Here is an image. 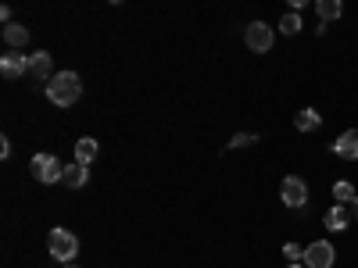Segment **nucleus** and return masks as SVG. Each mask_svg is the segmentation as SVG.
Returning a JSON list of instances; mask_svg holds the SVG:
<instances>
[{
	"label": "nucleus",
	"instance_id": "f257e3e1",
	"mask_svg": "<svg viewBox=\"0 0 358 268\" xmlns=\"http://www.w3.org/2000/svg\"><path fill=\"white\" fill-rule=\"evenodd\" d=\"M79 97H83V79H79V72H57V75L50 79V86H47V100H50L54 107H72Z\"/></svg>",
	"mask_w": 358,
	"mask_h": 268
},
{
	"label": "nucleus",
	"instance_id": "f03ea898",
	"mask_svg": "<svg viewBox=\"0 0 358 268\" xmlns=\"http://www.w3.org/2000/svg\"><path fill=\"white\" fill-rule=\"evenodd\" d=\"M47 251H50V258L54 261H62V265H72V258H79V236L72 232V229H50V236H47Z\"/></svg>",
	"mask_w": 358,
	"mask_h": 268
},
{
	"label": "nucleus",
	"instance_id": "7ed1b4c3",
	"mask_svg": "<svg viewBox=\"0 0 358 268\" xmlns=\"http://www.w3.org/2000/svg\"><path fill=\"white\" fill-rule=\"evenodd\" d=\"M280 200L290 207V211H305V207L312 204V193H308V183L301 175H287L280 183Z\"/></svg>",
	"mask_w": 358,
	"mask_h": 268
},
{
	"label": "nucleus",
	"instance_id": "20e7f679",
	"mask_svg": "<svg viewBox=\"0 0 358 268\" xmlns=\"http://www.w3.org/2000/svg\"><path fill=\"white\" fill-rule=\"evenodd\" d=\"M29 168H33V175H36V183H43V186H50V183H62V175H65V165L57 161V154H36L33 161H29Z\"/></svg>",
	"mask_w": 358,
	"mask_h": 268
},
{
	"label": "nucleus",
	"instance_id": "39448f33",
	"mask_svg": "<svg viewBox=\"0 0 358 268\" xmlns=\"http://www.w3.org/2000/svg\"><path fill=\"white\" fill-rule=\"evenodd\" d=\"M273 40H276V33H273V25H268V22H251L244 29V43L255 54H268V50H273Z\"/></svg>",
	"mask_w": 358,
	"mask_h": 268
},
{
	"label": "nucleus",
	"instance_id": "423d86ee",
	"mask_svg": "<svg viewBox=\"0 0 358 268\" xmlns=\"http://www.w3.org/2000/svg\"><path fill=\"white\" fill-rule=\"evenodd\" d=\"M337 261V251L330 240H315L305 247V268H334Z\"/></svg>",
	"mask_w": 358,
	"mask_h": 268
},
{
	"label": "nucleus",
	"instance_id": "0eeeda50",
	"mask_svg": "<svg viewBox=\"0 0 358 268\" xmlns=\"http://www.w3.org/2000/svg\"><path fill=\"white\" fill-rule=\"evenodd\" d=\"M0 75L4 79H22L29 75V57L22 50H8L4 57H0Z\"/></svg>",
	"mask_w": 358,
	"mask_h": 268
},
{
	"label": "nucleus",
	"instance_id": "6e6552de",
	"mask_svg": "<svg viewBox=\"0 0 358 268\" xmlns=\"http://www.w3.org/2000/svg\"><path fill=\"white\" fill-rule=\"evenodd\" d=\"M29 75L40 79V82H50L57 72H54V57L50 50H36V54H29Z\"/></svg>",
	"mask_w": 358,
	"mask_h": 268
},
{
	"label": "nucleus",
	"instance_id": "1a4fd4ad",
	"mask_svg": "<svg viewBox=\"0 0 358 268\" xmlns=\"http://www.w3.org/2000/svg\"><path fill=\"white\" fill-rule=\"evenodd\" d=\"M330 151L344 161H358V129H344L334 143H330Z\"/></svg>",
	"mask_w": 358,
	"mask_h": 268
},
{
	"label": "nucleus",
	"instance_id": "9d476101",
	"mask_svg": "<svg viewBox=\"0 0 358 268\" xmlns=\"http://www.w3.org/2000/svg\"><path fill=\"white\" fill-rule=\"evenodd\" d=\"M351 225V207H344V204H334L330 211L322 215V229L326 232H344Z\"/></svg>",
	"mask_w": 358,
	"mask_h": 268
},
{
	"label": "nucleus",
	"instance_id": "9b49d317",
	"mask_svg": "<svg viewBox=\"0 0 358 268\" xmlns=\"http://www.w3.org/2000/svg\"><path fill=\"white\" fill-rule=\"evenodd\" d=\"M86 183H90V168H86V165H79V161L65 165V175H62V186H69V190H83Z\"/></svg>",
	"mask_w": 358,
	"mask_h": 268
},
{
	"label": "nucleus",
	"instance_id": "f8f14e48",
	"mask_svg": "<svg viewBox=\"0 0 358 268\" xmlns=\"http://www.w3.org/2000/svg\"><path fill=\"white\" fill-rule=\"evenodd\" d=\"M97 154H101V143H97L94 136H79V143H76V161L90 168V165L97 161Z\"/></svg>",
	"mask_w": 358,
	"mask_h": 268
},
{
	"label": "nucleus",
	"instance_id": "ddd939ff",
	"mask_svg": "<svg viewBox=\"0 0 358 268\" xmlns=\"http://www.w3.org/2000/svg\"><path fill=\"white\" fill-rule=\"evenodd\" d=\"M319 126H322V114L315 107H301V111L294 114V129L297 133H315Z\"/></svg>",
	"mask_w": 358,
	"mask_h": 268
},
{
	"label": "nucleus",
	"instance_id": "4468645a",
	"mask_svg": "<svg viewBox=\"0 0 358 268\" xmlns=\"http://www.w3.org/2000/svg\"><path fill=\"white\" fill-rule=\"evenodd\" d=\"M315 15H319L322 25H330V22H337L344 15V4L341 0H315Z\"/></svg>",
	"mask_w": 358,
	"mask_h": 268
},
{
	"label": "nucleus",
	"instance_id": "2eb2a0df",
	"mask_svg": "<svg viewBox=\"0 0 358 268\" xmlns=\"http://www.w3.org/2000/svg\"><path fill=\"white\" fill-rule=\"evenodd\" d=\"M4 43H8L11 50H22V47L29 43V29H25L22 22H11V25H4Z\"/></svg>",
	"mask_w": 358,
	"mask_h": 268
},
{
	"label": "nucleus",
	"instance_id": "dca6fc26",
	"mask_svg": "<svg viewBox=\"0 0 358 268\" xmlns=\"http://www.w3.org/2000/svg\"><path fill=\"white\" fill-rule=\"evenodd\" d=\"M334 200L344 204V207H351V204L358 200V190L348 183V179H337V183H334Z\"/></svg>",
	"mask_w": 358,
	"mask_h": 268
},
{
	"label": "nucleus",
	"instance_id": "f3484780",
	"mask_svg": "<svg viewBox=\"0 0 358 268\" xmlns=\"http://www.w3.org/2000/svg\"><path fill=\"white\" fill-rule=\"evenodd\" d=\"M301 29H305V25H301V15H297V11H287V15L280 18V33H283V36H297Z\"/></svg>",
	"mask_w": 358,
	"mask_h": 268
},
{
	"label": "nucleus",
	"instance_id": "a211bd4d",
	"mask_svg": "<svg viewBox=\"0 0 358 268\" xmlns=\"http://www.w3.org/2000/svg\"><path fill=\"white\" fill-rule=\"evenodd\" d=\"M258 143V133H236L226 147H229V151H244V147H255Z\"/></svg>",
	"mask_w": 358,
	"mask_h": 268
},
{
	"label": "nucleus",
	"instance_id": "6ab92c4d",
	"mask_svg": "<svg viewBox=\"0 0 358 268\" xmlns=\"http://www.w3.org/2000/svg\"><path fill=\"white\" fill-rule=\"evenodd\" d=\"M283 258H287L290 265H305V247H301V244H287V247H283Z\"/></svg>",
	"mask_w": 358,
	"mask_h": 268
},
{
	"label": "nucleus",
	"instance_id": "aec40b11",
	"mask_svg": "<svg viewBox=\"0 0 358 268\" xmlns=\"http://www.w3.org/2000/svg\"><path fill=\"white\" fill-rule=\"evenodd\" d=\"M0 158H11V140L0 136Z\"/></svg>",
	"mask_w": 358,
	"mask_h": 268
},
{
	"label": "nucleus",
	"instance_id": "412c9836",
	"mask_svg": "<svg viewBox=\"0 0 358 268\" xmlns=\"http://www.w3.org/2000/svg\"><path fill=\"white\" fill-rule=\"evenodd\" d=\"M351 215H355V218H358V200H355V204H351Z\"/></svg>",
	"mask_w": 358,
	"mask_h": 268
},
{
	"label": "nucleus",
	"instance_id": "4be33fe9",
	"mask_svg": "<svg viewBox=\"0 0 358 268\" xmlns=\"http://www.w3.org/2000/svg\"><path fill=\"white\" fill-rule=\"evenodd\" d=\"M287 268H305V265H287Z\"/></svg>",
	"mask_w": 358,
	"mask_h": 268
},
{
	"label": "nucleus",
	"instance_id": "5701e85b",
	"mask_svg": "<svg viewBox=\"0 0 358 268\" xmlns=\"http://www.w3.org/2000/svg\"><path fill=\"white\" fill-rule=\"evenodd\" d=\"M62 268H79V265H62Z\"/></svg>",
	"mask_w": 358,
	"mask_h": 268
}]
</instances>
